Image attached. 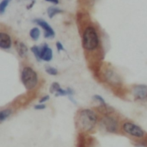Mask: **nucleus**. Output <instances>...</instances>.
<instances>
[{"label": "nucleus", "instance_id": "1", "mask_svg": "<svg viewBox=\"0 0 147 147\" xmlns=\"http://www.w3.org/2000/svg\"><path fill=\"white\" fill-rule=\"evenodd\" d=\"M82 46L87 56L92 59H100L101 39L100 34L94 25L88 24L83 28Z\"/></svg>", "mask_w": 147, "mask_h": 147}, {"label": "nucleus", "instance_id": "2", "mask_svg": "<svg viewBox=\"0 0 147 147\" xmlns=\"http://www.w3.org/2000/svg\"><path fill=\"white\" fill-rule=\"evenodd\" d=\"M99 116L97 112L90 109H79L75 117L76 127L81 134L91 132L97 125Z\"/></svg>", "mask_w": 147, "mask_h": 147}, {"label": "nucleus", "instance_id": "3", "mask_svg": "<svg viewBox=\"0 0 147 147\" xmlns=\"http://www.w3.org/2000/svg\"><path fill=\"white\" fill-rule=\"evenodd\" d=\"M21 81L28 91L37 89L40 84V78L37 71L29 65H25L21 70Z\"/></svg>", "mask_w": 147, "mask_h": 147}, {"label": "nucleus", "instance_id": "4", "mask_svg": "<svg viewBox=\"0 0 147 147\" xmlns=\"http://www.w3.org/2000/svg\"><path fill=\"white\" fill-rule=\"evenodd\" d=\"M101 78L103 82L106 84H109L111 87H115L119 88L121 85V78L120 75L117 73V71L109 65H103L101 70Z\"/></svg>", "mask_w": 147, "mask_h": 147}, {"label": "nucleus", "instance_id": "5", "mask_svg": "<svg viewBox=\"0 0 147 147\" xmlns=\"http://www.w3.org/2000/svg\"><path fill=\"white\" fill-rule=\"evenodd\" d=\"M121 130L127 135L137 139L142 140L146 137V132L137 124L130 121H124L121 124Z\"/></svg>", "mask_w": 147, "mask_h": 147}, {"label": "nucleus", "instance_id": "6", "mask_svg": "<svg viewBox=\"0 0 147 147\" xmlns=\"http://www.w3.org/2000/svg\"><path fill=\"white\" fill-rule=\"evenodd\" d=\"M114 113L115 112L108 115H102L99 121L100 127L109 133H117L121 127L119 120L115 115H114Z\"/></svg>", "mask_w": 147, "mask_h": 147}, {"label": "nucleus", "instance_id": "7", "mask_svg": "<svg viewBox=\"0 0 147 147\" xmlns=\"http://www.w3.org/2000/svg\"><path fill=\"white\" fill-rule=\"evenodd\" d=\"M131 94L135 101L146 102L147 101L146 84H135L131 89Z\"/></svg>", "mask_w": 147, "mask_h": 147}, {"label": "nucleus", "instance_id": "8", "mask_svg": "<svg viewBox=\"0 0 147 147\" xmlns=\"http://www.w3.org/2000/svg\"><path fill=\"white\" fill-rule=\"evenodd\" d=\"M34 22L38 24L40 27L42 28V29L44 30V37L47 39H52L54 37L55 35V32L53 31V28L43 19L40 18H36L34 20Z\"/></svg>", "mask_w": 147, "mask_h": 147}, {"label": "nucleus", "instance_id": "9", "mask_svg": "<svg viewBox=\"0 0 147 147\" xmlns=\"http://www.w3.org/2000/svg\"><path fill=\"white\" fill-rule=\"evenodd\" d=\"M12 39L11 36L3 31L0 32V48L3 50H9L12 47Z\"/></svg>", "mask_w": 147, "mask_h": 147}, {"label": "nucleus", "instance_id": "10", "mask_svg": "<svg viewBox=\"0 0 147 147\" xmlns=\"http://www.w3.org/2000/svg\"><path fill=\"white\" fill-rule=\"evenodd\" d=\"M40 59L42 61H46V62L51 61L53 57L52 48L46 43L42 44L40 47Z\"/></svg>", "mask_w": 147, "mask_h": 147}, {"label": "nucleus", "instance_id": "11", "mask_svg": "<svg viewBox=\"0 0 147 147\" xmlns=\"http://www.w3.org/2000/svg\"><path fill=\"white\" fill-rule=\"evenodd\" d=\"M50 92L52 94H54L56 96H69L68 94V90L67 89H62L59 85V83L54 82L52 84V85L50 86Z\"/></svg>", "mask_w": 147, "mask_h": 147}, {"label": "nucleus", "instance_id": "12", "mask_svg": "<svg viewBox=\"0 0 147 147\" xmlns=\"http://www.w3.org/2000/svg\"><path fill=\"white\" fill-rule=\"evenodd\" d=\"M15 47H16V50L20 58L24 59L27 57L28 53V47L23 42L19 41V40L15 41Z\"/></svg>", "mask_w": 147, "mask_h": 147}, {"label": "nucleus", "instance_id": "13", "mask_svg": "<svg viewBox=\"0 0 147 147\" xmlns=\"http://www.w3.org/2000/svg\"><path fill=\"white\" fill-rule=\"evenodd\" d=\"M13 113V109L11 108H6V109H3L0 111V121L3 122L5 120H7Z\"/></svg>", "mask_w": 147, "mask_h": 147}, {"label": "nucleus", "instance_id": "14", "mask_svg": "<svg viewBox=\"0 0 147 147\" xmlns=\"http://www.w3.org/2000/svg\"><path fill=\"white\" fill-rule=\"evenodd\" d=\"M47 15H48L49 18H53V17L55 16L56 15H58V14H59V13H62L63 10L60 9L58 8V7L51 6V7H49V8L47 9Z\"/></svg>", "mask_w": 147, "mask_h": 147}, {"label": "nucleus", "instance_id": "15", "mask_svg": "<svg viewBox=\"0 0 147 147\" xmlns=\"http://www.w3.org/2000/svg\"><path fill=\"white\" fill-rule=\"evenodd\" d=\"M40 31L39 29V28L37 27H34L30 31H29V36L31 37V39L34 41L38 40V39L40 38Z\"/></svg>", "mask_w": 147, "mask_h": 147}, {"label": "nucleus", "instance_id": "16", "mask_svg": "<svg viewBox=\"0 0 147 147\" xmlns=\"http://www.w3.org/2000/svg\"><path fill=\"white\" fill-rule=\"evenodd\" d=\"M31 52L34 54V58L38 60V61H41L40 59V48L38 46H33L31 47Z\"/></svg>", "mask_w": 147, "mask_h": 147}, {"label": "nucleus", "instance_id": "17", "mask_svg": "<svg viewBox=\"0 0 147 147\" xmlns=\"http://www.w3.org/2000/svg\"><path fill=\"white\" fill-rule=\"evenodd\" d=\"M46 72L51 76H57L59 74V71H58V69H56L55 67L53 66H51V65H47L46 66Z\"/></svg>", "mask_w": 147, "mask_h": 147}, {"label": "nucleus", "instance_id": "18", "mask_svg": "<svg viewBox=\"0 0 147 147\" xmlns=\"http://www.w3.org/2000/svg\"><path fill=\"white\" fill-rule=\"evenodd\" d=\"M12 0H2L1 3H0V14L3 15L6 9V8L8 7V5L9 4V3L11 2Z\"/></svg>", "mask_w": 147, "mask_h": 147}, {"label": "nucleus", "instance_id": "19", "mask_svg": "<svg viewBox=\"0 0 147 147\" xmlns=\"http://www.w3.org/2000/svg\"><path fill=\"white\" fill-rule=\"evenodd\" d=\"M93 99H94L96 102H99V103H100V105H102V106L107 105V103H106L105 100H104V99H103V97H102V96H101L100 95H95V96H93Z\"/></svg>", "mask_w": 147, "mask_h": 147}, {"label": "nucleus", "instance_id": "20", "mask_svg": "<svg viewBox=\"0 0 147 147\" xmlns=\"http://www.w3.org/2000/svg\"><path fill=\"white\" fill-rule=\"evenodd\" d=\"M34 109H36V110H43V109H45L47 107H46V105L44 104V103H38V104H36V105H34Z\"/></svg>", "mask_w": 147, "mask_h": 147}, {"label": "nucleus", "instance_id": "21", "mask_svg": "<svg viewBox=\"0 0 147 147\" xmlns=\"http://www.w3.org/2000/svg\"><path fill=\"white\" fill-rule=\"evenodd\" d=\"M50 99V96L48 95H46V96H43L40 98L39 100V103H45L46 102H47L48 100Z\"/></svg>", "mask_w": 147, "mask_h": 147}, {"label": "nucleus", "instance_id": "22", "mask_svg": "<svg viewBox=\"0 0 147 147\" xmlns=\"http://www.w3.org/2000/svg\"><path fill=\"white\" fill-rule=\"evenodd\" d=\"M56 47H57V50H58L59 52H60V51H64V50H65L64 46H63V45H62V43H61V42H59V41H57V42H56Z\"/></svg>", "mask_w": 147, "mask_h": 147}, {"label": "nucleus", "instance_id": "23", "mask_svg": "<svg viewBox=\"0 0 147 147\" xmlns=\"http://www.w3.org/2000/svg\"><path fill=\"white\" fill-rule=\"evenodd\" d=\"M45 1L53 3H54V4H58V3H59V0H45Z\"/></svg>", "mask_w": 147, "mask_h": 147}, {"label": "nucleus", "instance_id": "24", "mask_svg": "<svg viewBox=\"0 0 147 147\" xmlns=\"http://www.w3.org/2000/svg\"><path fill=\"white\" fill-rule=\"evenodd\" d=\"M31 1H34V0H31Z\"/></svg>", "mask_w": 147, "mask_h": 147}]
</instances>
